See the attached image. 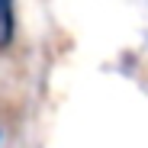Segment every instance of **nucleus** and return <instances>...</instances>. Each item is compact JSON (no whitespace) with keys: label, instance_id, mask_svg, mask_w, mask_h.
Instances as JSON below:
<instances>
[{"label":"nucleus","instance_id":"1","mask_svg":"<svg viewBox=\"0 0 148 148\" xmlns=\"http://www.w3.org/2000/svg\"><path fill=\"white\" fill-rule=\"evenodd\" d=\"M13 29H16L13 0H0V48H7V45L13 42Z\"/></svg>","mask_w":148,"mask_h":148}]
</instances>
